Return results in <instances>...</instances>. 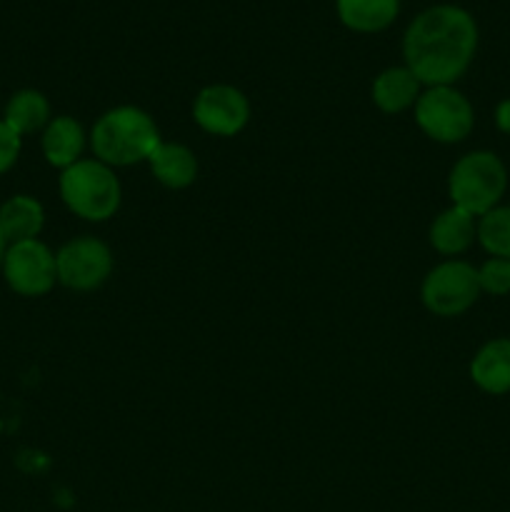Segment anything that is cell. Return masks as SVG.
Segmentation results:
<instances>
[{
	"label": "cell",
	"mask_w": 510,
	"mask_h": 512,
	"mask_svg": "<svg viewBox=\"0 0 510 512\" xmlns=\"http://www.w3.org/2000/svg\"><path fill=\"white\" fill-rule=\"evenodd\" d=\"M470 380L485 395L510 393V338H493L480 345L468 365Z\"/></svg>",
	"instance_id": "13"
},
{
	"label": "cell",
	"mask_w": 510,
	"mask_h": 512,
	"mask_svg": "<svg viewBox=\"0 0 510 512\" xmlns=\"http://www.w3.org/2000/svg\"><path fill=\"white\" fill-rule=\"evenodd\" d=\"M43 228L45 208L35 195L15 193L0 203V233L8 245L40 238Z\"/></svg>",
	"instance_id": "15"
},
{
	"label": "cell",
	"mask_w": 510,
	"mask_h": 512,
	"mask_svg": "<svg viewBox=\"0 0 510 512\" xmlns=\"http://www.w3.org/2000/svg\"><path fill=\"white\" fill-rule=\"evenodd\" d=\"M58 193L65 208L85 223H108L123 205L118 173L95 158H83L60 170Z\"/></svg>",
	"instance_id": "3"
},
{
	"label": "cell",
	"mask_w": 510,
	"mask_h": 512,
	"mask_svg": "<svg viewBox=\"0 0 510 512\" xmlns=\"http://www.w3.org/2000/svg\"><path fill=\"white\" fill-rule=\"evenodd\" d=\"M190 115L203 133L213 138H235L248 128L253 108L248 95L235 85L210 83L195 93Z\"/></svg>",
	"instance_id": "9"
},
{
	"label": "cell",
	"mask_w": 510,
	"mask_h": 512,
	"mask_svg": "<svg viewBox=\"0 0 510 512\" xmlns=\"http://www.w3.org/2000/svg\"><path fill=\"white\" fill-rule=\"evenodd\" d=\"M475 240H478V218L455 205L440 210L428 228L430 248L445 260L463 255Z\"/></svg>",
	"instance_id": "12"
},
{
	"label": "cell",
	"mask_w": 510,
	"mask_h": 512,
	"mask_svg": "<svg viewBox=\"0 0 510 512\" xmlns=\"http://www.w3.org/2000/svg\"><path fill=\"white\" fill-rule=\"evenodd\" d=\"M55 268L58 285L73 293H93L113 275L115 255L105 240L95 235H78L55 250Z\"/></svg>",
	"instance_id": "7"
},
{
	"label": "cell",
	"mask_w": 510,
	"mask_h": 512,
	"mask_svg": "<svg viewBox=\"0 0 510 512\" xmlns=\"http://www.w3.org/2000/svg\"><path fill=\"white\" fill-rule=\"evenodd\" d=\"M478 268L468 260L450 258L433 265L420 280V303L435 318H460L480 298Z\"/></svg>",
	"instance_id": "6"
},
{
	"label": "cell",
	"mask_w": 510,
	"mask_h": 512,
	"mask_svg": "<svg viewBox=\"0 0 510 512\" xmlns=\"http://www.w3.org/2000/svg\"><path fill=\"white\" fill-rule=\"evenodd\" d=\"M413 118L420 133L440 145L463 143L475 128L473 103L455 85L423 88L413 108Z\"/></svg>",
	"instance_id": "5"
},
{
	"label": "cell",
	"mask_w": 510,
	"mask_h": 512,
	"mask_svg": "<svg viewBox=\"0 0 510 512\" xmlns=\"http://www.w3.org/2000/svg\"><path fill=\"white\" fill-rule=\"evenodd\" d=\"M20 150H23V138L0 118V175L15 168V163L20 158Z\"/></svg>",
	"instance_id": "20"
},
{
	"label": "cell",
	"mask_w": 510,
	"mask_h": 512,
	"mask_svg": "<svg viewBox=\"0 0 510 512\" xmlns=\"http://www.w3.org/2000/svg\"><path fill=\"white\" fill-rule=\"evenodd\" d=\"M0 270L5 285L20 298H43L58 285L55 253L40 238L10 243L5 248Z\"/></svg>",
	"instance_id": "8"
},
{
	"label": "cell",
	"mask_w": 510,
	"mask_h": 512,
	"mask_svg": "<svg viewBox=\"0 0 510 512\" xmlns=\"http://www.w3.org/2000/svg\"><path fill=\"white\" fill-rule=\"evenodd\" d=\"M480 293H488L493 298L510 295V260L488 258L478 268Z\"/></svg>",
	"instance_id": "19"
},
{
	"label": "cell",
	"mask_w": 510,
	"mask_h": 512,
	"mask_svg": "<svg viewBox=\"0 0 510 512\" xmlns=\"http://www.w3.org/2000/svg\"><path fill=\"white\" fill-rule=\"evenodd\" d=\"M148 168L153 173L155 183L168 190L190 188V185H195L200 173L198 155L185 143H170V140H163L155 148V153L148 160Z\"/></svg>",
	"instance_id": "14"
},
{
	"label": "cell",
	"mask_w": 510,
	"mask_h": 512,
	"mask_svg": "<svg viewBox=\"0 0 510 512\" xmlns=\"http://www.w3.org/2000/svg\"><path fill=\"white\" fill-rule=\"evenodd\" d=\"M335 15L350 33L375 35L398 20L400 0H335Z\"/></svg>",
	"instance_id": "16"
},
{
	"label": "cell",
	"mask_w": 510,
	"mask_h": 512,
	"mask_svg": "<svg viewBox=\"0 0 510 512\" xmlns=\"http://www.w3.org/2000/svg\"><path fill=\"white\" fill-rule=\"evenodd\" d=\"M493 120H495V128H498L500 133L510 135V98L500 100V103L495 105Z\"/></svg>",
	"instance_id": "21"
},
{
	"label": "cell",
	"mask_w": 510,
	"mask_h": 512,
	"mask_svg": "<svg viewBox=\"0 0 510 512\" xmlns=\"http://www.w3.org/2000/svg\"><path fill=\"white\" fill-rule=\"evenodd\" d=\"M5 248H8V243H5L3 233H0V263H3V255H5Z\"/></svg>",
	"instance_id": "22"
},
{
	"label": "cell",
	"mask_w": 510,
	"mask_h": 512,
	"mask_svg": "<svg viewBox=\"0 0 510 512\" xmlns=\"http://www.w3.org/2000/svg\"><path fill=\"white\" fill-rule=\"evenodd\" d=\"M480 30L473 13L460 5H430L415 15L403 33V65L423 83L455 85L478 53Z\"/></svg>",
	"instance_id": "1"
},
{
	"label": "cell",
	"mask_w": 510,
	"mask_h": 512,
	"mask_svg": "<svg viewBox=\"0 0 510 512\" xmlns=\"http://www.w3.org/2000/svg\"><path fill=\"white\" fill-rule=\"evenodd\" d=\"M85 148H88V133L73 115H53V120L40 133V150L50 168H70L83 160Z\"/></svg>",
	"instance_id": "10"
},
{
	"label": "cell",
	"mask_w": 510,
	"mask_h": 512,
	"mask_svg": "<svg viewBox=\"0 0 510 512\" xmlns=\"http://www.w3.org/2000/svg\"><path fill=\"white\" fill-rule=\"evenodd\" d=\"M3 120L20 135L43 133L45 125L53 120V108H50L48 95L35 88H20L8 98L3 110Z\"/></svg>",
	"instance_id": "17"
},
{
	"label": "cell",
	"mask_w": 510,
	"mask_h": 512,
	"mask_svg": "<svg viewBox=\"0 0 510 512\" xmlns=\"http://www.w3.org/2000/svg\"><path fill=\"white\" fill-rule=\"evenodd\" d=\"M423 93V83L405 65H390L380 70L370 83V100L385 115H400L413 110Z\"/></svg>",
	"instance_id": "11"
},
{
	"label": "cell",
	"mask_w": 510,
	"mask_h": 512,
	"mask_svg": "<svg viewBox=\"0 0 510 512\" xmlns=\"http://www.w3.org/2000/svg\"><path fill=\"white\" fill-rule=\"evenodd\" d=\"M478 243L490 258L510 260V205L500 203L478 218Z\"/></svg>",
	"instance_id": "18"
},
{
	"label": "cell",
	"mask_w": 510,
	"mask_h": 512,
	"mask_svg": "<svg viewBox=\"0 0 510 512\" xmlns=\"http://www.w3.org/2000/svg\"><path fill=\"white\" fill-rule=\"evenodd\" d=\"M160 143L163 135L158 123L138 105H115L105 110L88 133L93 158L115 170L148 163Z\"/></svg>",
	"instance_id": "2"
},
{
	"label": "cell",
	"mask_w": 510,
	"mask_h": 512,
	"mask_svg": "<svg viewBox=\"0 0 510 512\" xmlns=\"http://www.w3.org/2000/svg\"><path fill=\"white\" fill-rule=\"evenodd\" d=\"M505 190H508V168L493 150H470L460 155L448 173L450 205L475 218L498 208Z\"/></svg>",
	"instance_id": "4"
}]
</instances>
